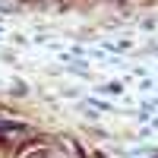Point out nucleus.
<instances>
[{
	"label": "nucleus",
	"mask_w": 158,
	"mask_h": 158,
	"mask_svg": "<svg viewBox=\"0 0 158 158\" xmlns=\"http://www.w3.org/2000/svg\"><path fill=\"white\" fill-rule=\"evenodd\" d=\"M25 127L22 123H0V136H22Z\"/></svg>",
	"instance_id": "obj_1"
}]
</instances>
